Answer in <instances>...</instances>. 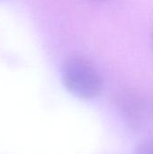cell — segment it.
<instances>
[{
    "instance_id": "7a4b0ae2",
    "label": "cell",
    "mask_w": 153,
    "mask_h": 154,
    "mask_svg": "<svg viewBox=\"0 0 153 154\" xmlns=\"http://www.w3.org/2000/svg\"><path fill=\"white\" fill-rule=\"evenodd\" d=\"M116 106L125 125L133 129H140L146 122V105L142 97L133 89H124L116 97Z\"/></svg>"
},
{
    "instance_id": "3957f363",
    "label": "cell",
    "mask_w": 153,
    "mask_h": 154,
    "mask_svg": "<svg viewBox=\"0 0 153 154\" xmlns=\"http://www.w3.org/2000/svg\"><path fill=\"white\" fill-rule=\"evenodd\" d=\"M133 154H153V140H142L135 148Z\"/></svg>"
},
{
    "instance_id": "6da1fadb",
    "label": "cell",
    "mask_w": 153,
    "mask_h": 154,
    "mask_svg": "<svg viewBox=\"0 0 153 154\" xmlns=\"http://www.w3.org/2000/svg\"><path fill=\"white\" fill-rule=\"evenodd\" d=\"M62 79L65 88L81 99H93L103 89V79L96 69L89 60L79 56L67 60L63 67Z\"/></svg>"
}]
</instances>
